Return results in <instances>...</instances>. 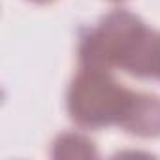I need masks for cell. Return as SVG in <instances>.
I'll list each match as a JSON object with an SVG mask.
<instances>
[{
	"label": "cell",
	"mask_w": 160,
	"mask_h": 160,
	"mask_svg": "<svg viewBox=\"0 0 160 160\" xmlns=\"http://www.w3.org/2000/svg\"><path fill=\"white\" fill-rule=\"evenodd\" d=\"M124 130L141 138L160 136V98L154 94L138 92L134 109L124 124Z\"/></svg>",
	"instance_id": "obj_3"
},
{
	"label": "cell",
	"mask_w": 160,
	"mask_h": 160,
	"mask_svg": "<svg viewBox=\"0 0 160 160\" xmlns=\"http://www.w3.org/2000/svg\"><path fill=\"white\" fill-rule=\"evenodd\" d=\"M136 98L138 92L121 87L108 72L81 70L68 89V113L85 128H124Z\"/></svg>",
	"instance_id": "obj_1"
},
{
	"label": "cell",
	"mask_w": 160,
	"mask_h": 160,
	"mask_svg": "<svg viewBox=\"0 0 160 160\" xmlns=\"http://www.w3.org/2000/svg\"><path fill=\"white\" fill-rule=\"evenodd\" d=\"M32 2H40V4H43V2H51V0H32Z\"/></svg>",
	"instance_id": "obj_6"
},
{
	"label": "cell",
	"mask_w": 160,
	"mask_h": 160,
	"mask_svg": "<svg viewBox=\"0 0 160 160\" xmlns=\"http://www.w3.org/2000/svg\"><path fill=\"white\" fill-rule=\"evenodd\" d=\"M145 30L147 27L138 15L124 10L111 12L79 45L81 68L102 72H109L111 68L124 70Z\"/></svg>",
	"instance_id": "obj_2"
},
{
	"label": "cell",
	"mask_w": 160,
	"mask_h": 160,
	"mask_svg": "<svg viewBox=\"0 0 160 160\" xmlns=\"http://www.w3.org/2000/svg\"><path fill=\"white\" fill-rule=\"evenodd\" d=\"M53 156L57 158H87V156H96L94 143L89 141L81 134H62L55 141Z\"/></svg>",
	"instance_id": "obj_4"
},
{
	"label": "cell",
	"mask_w": 160,
	"mask_h": 160,
	"mask_svg": "<svg viewBox=\"0 0 160 160\" xmlns=\"http://www.w3.org/2000/svg\"><path fill=\"white\" fill-rule=\"evenodd\" d=\"M149 77L160 79V32H156L152 53H151V66H149Z\"/></svg>",
	"instance_id": "obj_5"
}]
</instances>
